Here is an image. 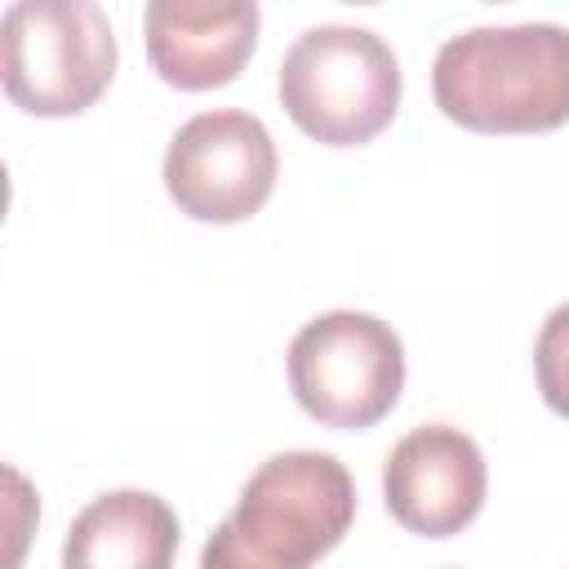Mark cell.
<instances>
[{
    "mask_svg": "<svg viewBox=\"0 0 569 569\" xmlns=\"http://www.w3.org/2000/svg\"><path fill=\"white\" fill-rule=\"evenodd\" d=\"M431 93L471 133L560 129L569 120V27H467L440 44Z\"/></svg>",
    "mask_w": 569,
    "mask_h": 569,
    "instance_id": "cell-1",
    "label": "cell"
},
{
    "mask_svg": "<svg viewBox=\"0 0 569 569\" xmlns=\"http://www.w3.org/2000/svg\"><path fill=\"white\" fill-rule=\"evenodd\" d=\"M356 520L351 471L320 449L271 453L209 533L200 569H311Z\"/></svg>",
    "mask_w": 569,
    "mask_h": 569,
    "instance_id": "cell-2",
    "label": "cell"
},
{
    "mask_svg": "<svg viewBox=\"0 0 569 569\" xmlns=\"http://www.w3.org/2000/svg\"><path fill=\"white\" fill-rule=\"evenodd\" d=\"M400 62L369 27H307L280 58V107L325 147H360L400 111Z\"/></svg>",
    "mask_w": 569,
    "mask_h": 569,
    "instance_id": "cell-3",
    "label": "cell"
},
{
    "mask_svg": "<svg viewBox=\"0 0 569 569\" xmlns=\"http://www.w3.org/2000/svg\"><path fill=\"white\" fill-rule=\"evenodd\" d=\"M116 62V31L93 0H13L0 18L4 93L27 116L89 111L107 93Z\"/></svg>",
    "mask_w": 569,
    "mask_h": 569,
    "instance_id": "cell-4",
    "label": "cell"
},
{
    "mask_svg": "<svg viewBox=\"0 0 569 569\" xmlns=\"http://www.w3.org/2000/svg\"><path fill=\"white\" fill-rule=\"evenodd\" d=\"M284 369L293 400L320 427L365 431L405 391V342L369 311H325L293 333Z\"/></svg>",
    "mask_w": 569,
    "mask_h": 569,
    "instance_id": "cell-5",
    "label": "cell"
},
{
    "mask_svg": "<svg viewBox=\"0 0 569 569\" xmlns=\"http://www.w3.org/2000/svg\"><path fill=\"white\" fill-rule=\"evenodd\" d=\"M280 156L271 129L236 107L200 111L169 138L164 151V191L178 213L196 222H244L276 191Z\"/></svg>",
    "mask_w": 569,
    "mask_h": 569,
    "instance_id": "cell-6",
    "label": "cell"
},
{
    "mask_svg": "<svg viewBox=\"0 0 569 569\" xmlns=\"http://www.w3.org/2000/svg\"><path fill=\"white\" fill-rule=\"evenodd\" d=\"M489 493L480 445L449 422H422L400 436L382 462V502L396 525L422 538L462 533Z\"/></svg>",
    "mask_w": 569,
    "mask_h": 569,
    "instance_id": "cell-7",
    "label": "cell"
},
{
    "mask_svg": "<svg viewBox=\"0 0 569 569\" xmlns=\"http://www.w3.org/2000/svg\"><path fill=\"white\" fill-rule=\"evenodd\" d=\"M258 22L253 0H151L142 9L151 71L187 93L231 84L258 44Z\"/></svg>",
    "mask_w": 569,
    "mask_h": 569,
    "instance_id": "cell-8",
    "label": "cell"
},
{
    "mask_svg": "<svg viewBox=\"0 0 569 569\" xmlns=\"http://www.w3.org/2000/svg\"><path fill=\"white\" fill-rule=\"evenodd\" d=\"M178 511L151 489L98 493L62 538V569H173Z\"/></svg>",
    "mask_w": 569,
    "mask_h": 569,
    "instance_id": "cell-9",
    "label": "cell"
},
{
    "mask_svg": "<svg viewBox=\"0 0 569 569\" xmlns=\"http://www.w3.org/2000/svg\"><path fill=\"white\" fill-rule=\"evenodd\" d=\"M533 378H538V396L551 413L569 418V302H560L533 342Z\"/></svg>",
    "mask_w": 569,
    "mask_h": 569,
    "instance_id": "cell-10",
    "label": "cell"
}]
</instances>
